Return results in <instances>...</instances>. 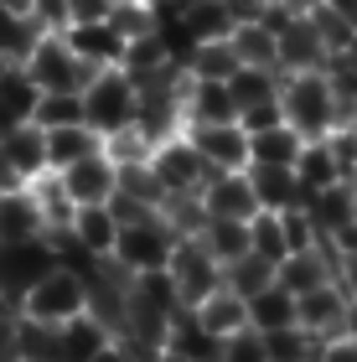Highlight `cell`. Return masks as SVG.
Here are the masks:
<instances>
[{"label":"cell","mask_w":357,"mask_h":362,"mask_svg":"<svg viewBox=\"0 0 357 362\" xmlns=\"http://www.w3.org/2000/svg\"><path fill=\"white\" fill-rule=\"evenodd\" d=\"M104 21L115 26L124 42H135V37H151V31L160 26V11L151 6V0H124V6H109Z\"/></svg>","instance_id":"35"},{"label":"cell","mask_w":357,"mask_h":362,"mask_svg":"<svg viewBox=\"0 0 357 362\" xmlns=\"http://www.w3.org/2000/svg\"><path fill=\"white\" fill-rule=\"evenodd\" d=\"M192 316H197L213 337H233V332H243V326H249V300H243V295H233L228 285H223L218 295H207V300H202L197 310H192Z\"/></svg>","instance_id":"27"},{"label":"cell","mask_w":357,"mask_h":362,"mask_svg":"<svg viewBox=\"0 0 357 362\" xmlns=\"http://www.w3.org/2000/svg\"><path fill=\"white\" fill-rule=\"evenodd\" d=\"M109 6L104 0H68V26H93V21H104Z\"/></svg>","instance_id":"41"},{"label":"cell","mask_w":357,"mask_h":362,"mask_svg":"<svg viewBox=\"0 0 357 362\" xmlns=\"http://www.w3.org/2000/svg\"><path fill=\"white\" fill-rule=\"evenodd\" d=\"M83 109H88V124L99 129V135H119V129L135 124V114H140V88H135V78H129L124 68H99L88 78V88H83Z\"/></svg>","instance_id":"4"},{"label":"cell","mask_w":357,"mask_h":362,"mask_svg":"<svg viewBox=\"0 0 357 362\" xmlns=\"http://www.w3.org/2000/svg\"><path fill=\"white\" fill-rule=\"evenodd\" d=\"M197 238L207 243V249H213V259H218L223 269H228L233 259H243V254L254 249V238H249V223H233V218H207V228H202Z\"/></svg>","instance_id":"30"},{"label":"cell","mask_w":357,"mask_h":362,"mask_svg":"<svg viewBox=\"0 0 357 362\" xmlns=\"http://www.w3.org/2000/svg\"><path fill=\"white\" fill-rule=\"evenodd\" d=\"M0 362H26L21 352V305L0 295Z\"/></svg>","instance_id":"39"},{"label":"cell","mask_w":357,"mask_h":362,"mask_svg":"<svg viewBox=\"0 0 357 362\" xmlns=\"http://www.w3.org/2000/svg\"><path fill=\"white\" fill-rule=\"evenodd\" d=\"M151 171H156V181H160V192H202L207 181H213L218 171L202 160V151L187 140V129L182 135H171V140H160L156 151H151Z\"/></svg>","instance_id":"7"},{"label":"cell","mask_w":357,"mask_h":362,"mask_svg":"<svg viewBox=\"0 0 357 362\" xmlns=\"http://www.w3.org/2000/svg\"><path fill=\"white\" fill-rule=\"evenodd\" d=\"M238 124L249 129V135H259V129H274V124H285V109H280V104H259V109H243V114H238Z\"/></svg>","instance_id":"40"},{"label":"cell","mask_w":357,"mask_h":362,"mask_svg":"<svg viewBox=\"0 0 357 362\" xmlns=\"http://www.w3.org/2000/svg\"><path fill=\"white\" fill-rule=\"evenodd\" d=\"M109 341H115V332L99 321V316H73V321H62L57 332H52V362H93Z\"/></svg>","instance_id":"14"},{"label":"cell","mask_w":357,"mask_h":362,"mask_svg":"<svg viewBox=\"0 0 357 362\" xmlns=\"http://www.w3.org/2000/svg\"><path fill=\"white\" fill-rule=\"evenodd\" d=\"M93 362H135V352H129L124 341H109V347H104L99 357H93Z\"/></svg>","instance_id":"45"},{"label":"cell","mask_w":357,"mask_h":362,"mask_svg":"<svg viewBox=\"0 0 357 362\" xmlns=\"http://www.w3.org/2000/svg\"><path fill=\"white\" fill-rule=\"evenodd\" d=\"M280 109H285V124H295L305 140H327V135H336L342 124H352V114H347L342 98H336L327 68L285 73V83H280Z\"/></svg>","instance_id":"1"},{"label":"cell","mask_w":357,"mask_h":362,"mask_svg":"<svg viewBox=\"0 0 357 362\" xmlns=\"http://www.w3.org/2000/svg\"><path fill=\"white\" fill-rule=\"evenodd\" d=\"M31 238H47V218L37 207V192L31 187L0 192V243H31Z\"/></svg>","instance_id":"18"},{"label":"cell","mask_w":357,"mask_h":362,"mask_svg":"<svg viewBox=\"0 0 357 362\" xmlns=\"http://www.w3.org/2000/svg\"><path fill=\"white\" fill-rule=\"evenodd\" d=\"M249 238H254V254H264L269 264L290 259V233H285V212H259L249 223Z\"/></svg>","instance_id":"36"},{"label":"cell","mask_w":357,"mask_h":362,"mask_svg":"<svg viewBox=\"0 0 357 362\" xmlns=\"http://www.w3.org/2000/svg\"><path fill=\"white\" fill-rule=\"evenodd\" d=\"M182 109H187V124H233L238 119L233 88L218 83V78H187Z\"/></svg>","instance_id":"16"},{"label":"cell","mask_w":357,"mask_h":362,"mask_svg":"<svg viewBox=\"0 0 357 362\" xmlns=\"http://www.w3.org/2000/svg\"><path fill=\"white\" fill-rule=\"evenodd\" d=\"M42 37H47V26L37 21V16L0 0V57H6V62H26L31 52H37Z\"/></svg>","instance_id":"22"},{"label":"cell","mask_w":357,"mask_h":362,"mask_svg":"<svg viewBox=\"0 0 357 362\" xmlns=\"http://www.w3.org/2000/svg\"><path fill=\"white\" fill-rule=\"evenodd\" d=\"M156 362H192V357H182V352H171V347H160V352H156Z\"/></svg>","instance_id":"47"},{"label":"cell","mask_w":357,"mask_h":362,"mask_svg":"<svg viewBox=\"0 0 357 362\" xmlns=\"http://www.w3.org/2000/svg\"><path fill=\"white\" fill-rule=\"evenodd\" d=\"M166 274H171V285H176V300H182L187 310H197L207 295H218L223 285H228V269L213 259V249H207L202 238H182V243H176Z\"/></svg>","instance_id":"6"},{"label":"cell","mask_w":357,"mask_h":362,"mask_svg":"<svg viewBox=\"0 0 357 362\" xmlns=\"http://www.w3.org/2000/svg\"><path fill=\"white\" fill-rule=\"evenodd\" d=\"M249 181H254V197H259L264 212H295V207H305V197H311L300 187L295 166H249Z\"/></svg>","instance_id":"19"},{"label":"cell","mask_w":357,"mask_h":362,"mask_svg":"<svg viewBox=\"0 0 357 362\" xmlns=\"http://www.w3.org/2000/svg\"><path fill=\"white\" fill-rule=\"evenodd\" d=\"M305 151V135L295 124H274V129H259V135H249V166H295Z\"/></svg>","instance_id":"25"},{"label":"cell","mask_w":357,"mask_h":362,"mask_svg":"<svg viewBox=\"0 0 357 362\" xmlns=\"http://www.w3.org/2000/svg\"><path fill=\"white\" fill-rule=\"evenodd\" d=\"M295 176H300L305 192H327V187H336V181H347L342 156H336L332 135H327V140H305V151H300V160H295Z\"/></svg>","instance_id":"23"},{"label":"cell","mask_w":357,"mask_h":362,"mask_svg":"<svg viewBox=\"0 0 357 362\" xmlns=\"http://www.w3.org/2000/svg\"><path fill=\"white\" fill-rule=\"evenodd\" d=\"M316 362H357V337H332V341H321V357Z\"/></svg>","instance_id":"42"},{"label":"cell","mask_w":357,"mask_h":362,"mask_svg":"<svg viewBox=\"0 0 357 362\" xmlns=\"http://www.w3.org/2000/svg\"><path fill=\"white\" fill-rule=\"evenodd\" d=\"M249 326H259V332H285V326H300L295 316V295H290L280 279H274L269 290H259L249 300Z\"/></svg>","instance_id":"28"},{"label":"cell","mask_w":357,"mask_h":362,"mask_svg":"<svg viewBox=\"0 0 357 362\" xmlns=\"http://www.w3.org/2000/svg\"><path fill=\"white\" fill-rule=\"evenodd\" d=\"M6 68H11V62H6V57H0V73H6Z\"/></svg>","instance_id":"49"},{"label":"cell","mask_w":357,"mask_h":362,"mask_svg":"<svg viewBox=\"0 0 357 362\" xmlns=\"http://www.w3.org/2000/svg\"><path fill=\"white\" fill-rule=\"evenodd\" d=\"M57 181L73 197V207H104L119 192V166L109 160V151H93L83 160H73L68 171H57Z\"/></svg>","instance_id":"9"},{"label":"cell","mask_w":357,"mask_h":362,"mask_svg":"<svg viewBox=\"0 0 357 362\" xmlns=\"http://www.w3.org/2000/svg\"><path fill=\"white\" fill-rule=\"evenodd\" d=\"M280 83H285V73H274V68H238L228 78L238 114L243 109H259V104H280Z\"/></svg>","instance_id":"29"},{"label":"cell","mask_w":357,"mask_h":362,"mask_svg":"<svg viewBox=\"0 0 357 362\" xmlns=\"http://www.w3.org/2000/svg\"><path fill=\"white\" fill-rule=\"evenodd\" d=\"M62 37H68V47L88 62L93 73H99V68H119V62H124V37H119L109 21H93V26H62Z\"/></svg>","instance_id":"20"},{"label":"cell","mask_w":357,"mask_h":362,"mask_svg":"<svg viewBox=\"0 0 357 362\" xmlns=\"http://www.w3.org/2000/svg\"><path fill=\"white\" fill-rule=\"evenodd\" d=\"M316 6H327L332 16H342L347 26H357V0H316Z\"/></svg>","instance_id":"44"},{"label":"cell","mask_w":357,"mask_h":362,"mask_svg":"<svg viewBox=\"0 0 357 362\" xmlns=\"http://www.w3.org/2000/svg\"><path fill=\"white\" fill-rule=\"evenodd\" d=\"M295 316L311 337L332 341V337H347V321H352V295L342 290V279H327V285L295 295Z\"/></svg>","instance_id":"8"},{"label":"cell","mask_w":357,"mask_h":362,"mask_svg":"<svg viewBox=\"0 0 357 362\" xmlns=\"http://www.w3.org/2000/svg\"><path fill=\"white\" fill-rule=\"evenodd\" d=\"M21 68H26L31 83H37V93H83L88 78H93V68L68 47L62 31H47V37L37 42V52H31Z\"/></svg>","instance_id":"5"},{"label":"cell","mask_w":357,"mask_h":362,"mask_svg":"<svg viewBox=\"0 0 357 362\" xmlns=\"http://www.w3.org/2000/svg\"><path fill=\"white\" fill-rule=\"evenodd\" d=\"M187 21V31L197 42H228L233 37V26L243 21V11H238V0H187L182 11H176Z\"/></svg>","instance_id":"21"},{"label":"cell","mask_w":357,"mask_h":362,"mask_svg":"<svg viewBox=\"0 0 357 362\" xmlns=\"http://www.w3.org/2000/svg\"><path fill=\"white\" fill-rule=\"evenodd\" d=\"M305 218H311L316 238H336L342 228L357 223V187L352 181H336L327 192H311L305 197Z\"/></svg>","instance_id":"17"},{"label":"cell","mask_w":357,"mask_h":362,"mask_svg":"<svg viewBox=\"0 0 357 362\" xmlns=\"http://www.w3.org/2000/svg\"><path fill=\"white\" fill-rule=\"evenodd\" d=\"M218 362H269V341L259 326H243V332L223 337V357Z\"/></svg>","instance_id":"38"},{"label":"cell","mask_w":357,"mask_h":362,"mask_svg":"<svg viewBox=\"0 0 357 362\" xmlns=\"http://www.w3.org/2000/svg\"><path fill=\"white\" fill-rule=\"evenodd\" d=\"M336 57H347L352 68H357V31H352V42H347V52H336Z\"/></svg>","instance_id":"48"},{"label":"cell","mask_w":357,"mask_h":362,"mask_svg":"<svg viewBox=\"0 0 357 362\" xmlns=\"http://www.w3.org/2000/svg\"><path fill=\"white\" fill-rule=\"evenodd\" d=\"M160 218H166L182 238H197L207 228V207H202V192H171L160 202Z\"/></svg>","instance_id":"33"},{"label":"cell","mask_w":357,"mask_h":362,"mask_svg":"<svg viewBox=\"0 0 357 362\" xmlns=\"http://www.w3.org/2000/svg\"><path fill=\"white\" fill-rule=\"evenodd\" d=\"M11 187H21V181H16V171H11V160H6V151H0V192H11Z\"/></svg>","instance_id":"46"},{"label":"cell","mask_w":357,"mask_h":362,"mask_svg":"<svg viewBox=\"0 0 357 362\" xmlns=\"http://www.w3.org/2000/svg\"><path fill=\"white\" fill-rule=\"evenodd\" d=\"M243 68L233 42H197L187 57V78H218V83H228V78Z\"/></svg>","instance_id":"31"},{"label":"cell","mask_w":357,"mask_h":362,"mask_svg":"<svg viewBox=\"0 0 357 362\" xmlns=\"http://www.w3.org/2000/svg\"><path fill=\"white\" fill-rule=\"evenodd\" d=\"M16 305H21V316L37 321V326H62V321H73V316L88 310V274L73 269V264H52Z\"/></svg>","instance_id":"2"},{"label":"cell","mask_w":357,"mask_h":362,"mask_svg":"<svg viewBox=\"0 0 357 362\" xmlns=\"http://www.w3.org/2000/svg\"><path fill=\"white\" fill-rule=\"evenodd\" d=\"M202 207H207V218H233V223H254L264 212L259 197H254L249 171H218L202 187Z\"/></svg>","instance_id":"13"},{"label":"cell","mask_w":357,"mask_h":362,"mask_svg":"<svg viewBox=\"0 0 357 362\" xmlns=\"http://www.w3.org/2000/svg\"><path fill=\"white\" fill-rule=\"evenodd\" d=\"M42 129H62V124H83L88 109H83V93H42L37 98V114H31Z\"/></svg>","instance_id":"37"},{"label":"cell","mask_w":357,"mask_h":362,"mask_svg":"<svg viewBox=\"0 0 357 362\" xmlns=\"http://www.w3.org/2000/svg\"><path fill=\"white\" fill-rule=\"evenodd\" d=\"M274 37H280V73H311V68H327L332 62V47L321 37V26L311 21V11L290 16Z\"/></svg>","instance_id":"10"},{"label":"cell","mask_w":357,"mask_h":362,"mask_svg":"<svg viewBox=\"0 0 357 362\" xmlns=\"http://www.w3.org/2000/svg\"><path fill=\"white\" fill-rule=\"evenodd\" d=\"M187 140L202 151V160L213 171H249V129L233 124H187Z\"/></svg>","instance_id":"11"},{"label":"cell","mask_w":357,"mask_h":362,"mask_svg":"<svg viewBox=\"0 0 357 362\" xmlns=\"http://www.w3.org/2000/svg\"><path fill=\"white\" fill-rule=\"evenodd\" d=\"M336 279H342V290L357 300V249H352V254H342V269H336Z\"/></svg>","instance_id":"43"},{"label":"cell","mask_w":357,"mask_h":362,"mask_svg":"<svg viewBox=\"0 0 357 362\" xmlns=\"http://www.w3.org/2000/svg\"><path fill=\"white\" fill-rule=\"evenodd\" d=\"M228 42H233V52H238L243 68H274V73H280V37H274L259 16H254V21H238Z\"/></svg>","instance_id":"26"},{"label":"cell","mask_w":357,"mask_h":362,"mask_svg":"<svg viewBox=\"0 0 357 362\" xmlns=\"http://www.w3.org/2000/svg\"><path fill=\"white\" fill-rule=\"evenodd\" d=\"M176 243H182V233L160 218V212H151V218L140 223H119V238H115V264L129 269V274H166Z\"/></svg>","instance_id":"3"},{"label":"cell","mask_w":357,"mask_h":362,"mask_svg":"<svg viewBox=\"0 0 357 362\" xmlns=\"http://www.w3.org/2000/svg\"><path fill=\"white\" fill-rule=\"evenodd\" d=\"M0 151H6V160H11V171H16L21 187H31L37 176L52 171V160H47V129L37 119H21V124L0 129Z\"/></svg>","instance_id":"12"},{"label":"cell","mask_w":357,"mask_h":362,"mask_svg":"<svg viewBox=\"0 0 357 362\" xmlns=\"http://www.w3.org/2000/svg\"><path fill=\"white\" fill-rule=\"evenodd\" d=\"M274 274H280V264H269L264 254H254V249H249L243 259H233V264H228V290L243 295V300H254L259 290H269V285H274Z\"/></svg>","instance_id":"32"},{"label":"cell","mask_w":357,"mask_h":362,"mask_svg":"<svg viewBox=\"0 0 357 362\" xmlns=\"http://www.w3.org/2000/svg\"><path fill=\"white\" fill-rule=\"evenodd\" d=\"M104 6H124V0H104Z\"/></svg>","instance_id":"50"},{"label":"cell","mask_w":357,"mask_h":362,"mask_svg":"<svg viewBox=\"0 0 357 362\" xmlns=\"http://www.w3.org/2000/svg\"><path fill=\"white\" fill-rule=\"evenodd\" d=\"M352 124H357V104H352Z\"/></svg>","instance_id":"51"},{"label":"cell","mask_w":357,"mask_h":362,"mask_svg":"<svg viewBox=\"0 0 357 362\" xmlns=\"http://www.w3.org/2000/svg\"><path fill=\"white\" fill-rule=\"evenodd\" d=\"M93 151H104V135H99L88 119H83V124L47 129V160H52V171H68L73 160H83V156H93Z\"/></svg>","instance_id":"24"},{"label":"cell","mask_w":357,"mask_h":362,"mask_svg":"<svg viewBox=\"0 0 357 362\" xmlns=\"http://www.w3.org/2000/svg\"><path fill=\"white\" fill-rule=\"evenodd\" d=\"M264 341H269V362H316L321 357V337H311L305 326L264 332Z\"/></svg>","instance_id":"34"},{"label":"cell","mask_w":357,"mask_h":362,"mask_svg":"<svg viewBox=\"0 0 357 362\" xmlns=\"http://www.w3.org/2000/svg\"><path fill=\"white\" fill-rule=\"evenodd\" d=\"M68 233V243L78 254H88V259H109L115 254V238H119V218H115V207H78L73 212V223L62 228Z\"/></svg>","instance_id":"15"}]
</instances>
